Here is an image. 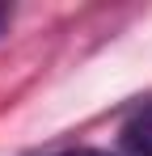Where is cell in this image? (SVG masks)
Listing matches in <instances>:
<instances>
[{
    "label": "cell",
    "mask_w": 152,
    "mask_h": 156,
    "mask_svg": "<svg viewBox=\"0 0 152 156\" xmlns=\"http://www.w3.org/2000/svg\"><path fill=\"white\" fill-rule=\"evenodd\" d=\"M123 148L131 156H152V101L123 122Z\"/></svg>",
    "instance_id": "6da1fadb"
},
{
    "label": "cell",
    "mask_w": 152,
    "mask_h": 156,
    "mask_svg": "<svg viewBox=\"0 0 152 156\" xmlns=\"http://www.w3.org/2000/svg\"><path fill=\"white\" fill-rule=\"evenodd\" d=\"M55 156H110L101 148H68V152H55Z\"/></svg>",
    "instance_id": "7a4b0ae2"
},
{
    "label": "cell",
    "mask_w": 152,
    "mask_h": 156,
    "mask_svg": "<svg viewBox=\"0 0 152 156\" xmlns=\"http://www.w3.org/2000/svg\"><path fill=\"white\" fill-rule=\"evenodd\" d=\"M4 21H9V9H4V4H0V30H4Z\"/></svg>",
    "instance_id": "3957f363"
}]
</instances>
